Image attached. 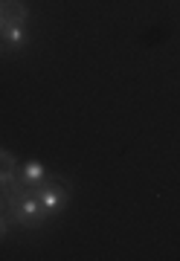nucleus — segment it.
<instances>
[{"instance_id":"nucleus-6","label":"nucleus","mask_w":180,"mask_h":261,"mask_svg":"<svg viewBox=\"0 0 180 261\" xmlns=\"http://www.w3.org/2000/svg\"><path fill=\"white\" fill-rule=\"evenodd\" d=\"M3 206H6V197L0 195V212H3Z\"/></svg>"},{"instance_id":"nucleus-1","label":"nucleus","mask_w":180,"mask_h":261,"mask_svg":"<svg viewBox=\"0 0 180 261\" xmlns=\"http://www.w3.org/2000/svg\"><path fill=\"white\" fill-rule=\"evenodd\" d=\"M27 18H29V9L23 0H0V29L27 23Z\"/></svg>"},{"instance_id":"nucleus-2","label":"nucleus","mask_w":180,"mask_h":261,"mask_svg":"<svg viewBox=\"0 0 180 261\" xmlns=\"http://www.w3.org/2000/svg\"><path fill=\"white\" fill-rule=\"evenodd\" d=\"M49 171L44 163H38V160H29V163H23V166L18 168V180L20 186H38V183H44V177H47Z\"/></svg>"},{"instance_id":"nucleus-3","label":"nucleus","mask_w":180,"mask_h":261,"mask_svg":"<svg viewBox=\"0 0 180 261\" xmlns=\"http://www.w3.org/2000/svg\"><path fill=\"white\" fill-rule=\"evenodd\" d=\"M0 41L6 49H23L29 44V32H27V23H18V27H6L0 29Z\"/></svg>"},{"instance_id":"nucleus-4","label":"nucleus","mask_w":180,"mask_h":261,"mask_svg":"<svg viewBox=\"0 0 180 261\" xmlns=\"http://www.w3.org/2000/svg\"><path fill=\"white\" fill-rule=\"evenodd\" d=\"M18 160L12 157L9 151H0V186H6L12 180H18Z\"/></svg>"},{"instance_id":"nucleus-5","label":"nucleus","mask_w":180,"mask_h":261,"mask_svg":"<svg viewBox=\"0 0 180 261\" xmlns=\"http://www.w3.org/2000/svg\"><path fill=\"white\" fill-rule=\"evenodd\" d=\"M6 232H9V224H6V218H3V215H0V241H3V238H6Z\"/></svg>"}]
</instances>
